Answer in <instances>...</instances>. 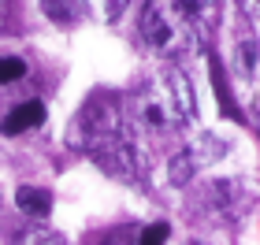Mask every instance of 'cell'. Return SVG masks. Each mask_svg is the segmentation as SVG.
Instances as JSON below:
<instances>
[{
  "label": "cell",
  "instance_id": "8992f818",
  "mask_svg": "<svg viewBox=\"0 0 260 245\" xmlns=\"http://www.w3.org/2000/svg\"><path fill=\"white\" fill-rule=\"evenodd\" d=\"M231 67H234V75H238V82L245 89H260V41L249 30H238V38H234Z\"/></svg>",
  "mask_w": 260,
  "mask_h": 245
},
{
  "label": "cell",
  "instance_id": "9a60e30c",
  "mask_svg": "<svg viewBox=\"0 0 260 245\" xmlns=\"http://www.w3.org/2000/svg\"><path fill=\"white\" fill-rule=\"evenodd\" d=\"M256 130H260V112H256Z\"/></svg>",
  "mask_w": 260,
  "mask_h": 245
},
{
  "label": "cell",
  "instance_id": "2e32d148",
  "mask_svg": "<svg viewBox=\"0 0 260 245\" xmlns=\"http://www.w3.org/2000/svg\"><path fill=\"white\" fill-rule=\"evenodd\" d=\"M190 245H205V241H190Z\"/></svg>",
  "mask_w": 260,
  "mask_h": 245
},
{
  "label": "cell",
  "instance_id": "277c9868",
  "mask_svg": "<svg viewBox=\"0 0 260 245\" xmlns=\"http://www.w3.org/2000/svg\"><path fill=\"white\" fill-rule=\"evenodd\" d=\"M253 204H256V186L249 179H216L193 201L201 219H208V223H238Z\"/></svg>",
  "mask_w": 260,
  "mask_h": 245
},
{
  "label": "cell",
  "instance_id": "52a82bcc",
  "mask_svg": "<svg viewBox=\"0 0 260 245\" xmlns=\"http://www.w3.org/2000/svg\"><path fill=\"white\" fill-rule=\"evenodd\" d=\"M45 123V104L41 100H26V104H19V108H11L4 115V123H0V130H4L8 137H15L22 130H34V126H41Z\"/></svg>",
  "mask_w": 260,
  "mask_h": 245
},
{
  "label": "cell",
  "instance_id": "9c48e42d",
  "mask_svg": "<svg viewBox=\"0 0 260 245\" xmlns=\"http://www.w3.org/2000/svg\"><path fill=\"white\" fill-rule=\"evenodd\" d=\"M15 204H19V212H26L34 219H45L52 212V193L49 190H34V186H22V190L15 193Z\"/></svg>",
  "mask_w": 260,
  "mask_h": 245
},
{
  "label": "cell",
  "instance_id": "30bf717a",
  "mask_svg": "<svg viewBox=\"0 0 260 245\" xmlns=\"http://www.w3.org/2000/svg\"><path fill=\"white\" fill-rule=\"evenodd\" d=\"M208 75H212V86H216V97H219V108L231 115V119H242V108L234 104V97H231V86H227V75H223V67H219V60H212V67H208Z\"/></svg>",
  "mask_w": 260,
  "mask_h": 245
},
{
  "label": "cell",
  "instance_id": "7c38bea8",
  "mask_svg": "<svg viewBox=\"0 0 260 245\" xmlns=\"http://www.w3.org/2000/svg\"><path fill=\"white\" fill-rule=\"evenodd\" d=\"M22 75H26V63H22L19 56H0V86H4V82H15Z\"/></svg>",
  "mask_w": 260,
  "mask_h": 245
},
{
  "label": "cell",
  "instance_id": "5b68a950",
  "mask_svg": "<svg viewBox=\"0 0 260 245\" xmlns=\"http://www.w3.org/2000/svg\"><path fill=\"white\" fill-rule=\"evenodd\" d=\"M223 156H227V142H219L216 134H201L197 142H190L179 156L171 160V182L175 186L193 182L201 171L212 167V163H219Z\"/></svg>",
  "mask_w": 260,
  "mask_h": 245
},
{
  "label": "cell",
  "instance_id": "6da1fadb",
  "mask_svg": "<svg viewBox=\"0 0 260 245\" xmlns=\"http://www.w3.org/2000/svg\"><path fill=\"white\" fill-rule=\"evenodd\" d=\"M78 137L86 156L101 171L115 179H138L141 174V142L138 123L130 115V104H123L112 93L89 97V104L78 115Z\"/></svg>",
  "mask_w": 260,
  "mask_h": 245
},
{
  "label": "cell",
  "instance_id": "ba28073f",
  "mask_svg": "<svg viewBox=\"0 0 260 245\" xmlns=\"http://www.w3.org/2000/svg\"><path fill=\"white\" fill-rule=\"evenodd\" d=\"M45 4H49V11H52L56 4H63V19H71V8H67V4H75V0H45ZM78 4L86 8L97 22H112V19L126 8V0H78Z\"/></svg>",
  "mask_w": 260,
  "mask_h": 245
},
{
  "label": "cell",
  "instance_id": "7a4b0ae2",
  "mask_svg": "<svg viewBox=\"0 0 260 245\" xmlns=\"http://www.w3.org/2000/svg\"><path fill=\"white\" fill-rule=\"evenodd\" d=\"M216 26V0H145L141 41L164 60H186L205 49Z\"/></svg>",
  "mask_w": 260,
  "mask_h": 245
},
{
  "label": "cell",
  "instance_id": "3957f363",
  "mask_svg": "<svg viewBox=\"0 0 260 245\" xmlns=\"http://www.w3.org/2000/svg\"><path fill=\"white\" fill-rule=\"evenodd\" d=\"M130 115L152 134H175L186 130L197 119V97L193 86L179 67L156 71L145 86L138 89V97L130 100Z\"/></svg>",
  "mask_w": 260,
  "mask_h": 245
},
{
  "label": "cell",
  "instance_id": "8fae6325",
  "mask_svg": "<svg viewBox=\"0 0 260 245\" xmlns=\"http://www.w3.org/2000/svg\"><path fill=\"white\" fill-rule=\"evenodd\" d=\"M15 245H63V234L52 230V227H45V223H34V227L15 234Z\"/></svg>",
  "mask_w": 260,
  "mask_h": 245
},
{
  "label": "cell",
  "instance_id": "5bb4252c",
  "mask_svg": "<svg viewBox=\"0 0 260 245\" xmlns=\"http://www.w3.org/2000/svg\"><path fill=\"white\" fill-rule=\"evenodd\" d=\"M238 8H242L249 19H256V22H260V0H238Z\"/></svg>",
  "mask_w": 260,
  "mask_h": 245
},
{
  "label": "cell",
  "instance_id": "4fadbf2b",
  "mask_svg": "<svg viewBox=\"0 0 260 245\" xmlns=\"http://www.w3.org/2000/svg\"><path fill=\"white\" fill-rule=\"evenodd\" d=\"M168 234H171L168 223H152V227H145V230L138 234V245H164V241H168Z\"/></svg>",
  "mask_w": 260,
  "mask_h": 245
},
{
  "label": "cell",
  "instance_id": "e0dca14e",
  "mask_svg": "<svg viewBox=\"0 0 260 245\" xmlns=\"http://www.w3.org/2000/svg\"><path fill=\"white\" fill-rule=\"evenodd\" d=\"M0 8H4V0H0Z\"/></svg>",
  "mask_w": 260,
  "mask_h": 245
}]
</instances>
